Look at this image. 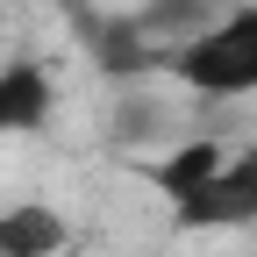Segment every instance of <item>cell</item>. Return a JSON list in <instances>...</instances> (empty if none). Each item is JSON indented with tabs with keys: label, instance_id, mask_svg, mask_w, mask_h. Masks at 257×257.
Listing matches in <instances>:
<instances>
[{
	"label": "cell",
	"instance_id": "1",
	"mask_svg": "<svg viewBox=\"0 0 257 257\" xmlns=\"http://www.w3.org/2000/svg\"><path fill=\"white\" fill-rule=\"evenodd\" d=\"M172 72L200 100H243V93H257V0L221 15V22H200L172 50Z\"/></svg>",
	"mask_w": 257,
	"mask_h": 257
},
{
	"label": "cell",
	"instance_id": "2",
	"mask_svg": "<svg viewBox=\"0 0 257 257\" xmlns=\"http://www.w3.org/2000/svg\"><path fill=\"white\" fill-rule=\"evenodd\" d=\"M179 229H250L257 221V150H221V165L186 193V200H172Z\"/></svg>",
	"mask_w": 257,
	"mask_h": 257
},
{
	"label": "cell",
	"instance_id": "3",
	"mask_svg": "<svg viewBox=\"0 0 257 257\" xmlns=\"http://www.w3.org/2000/svg\"><path fill=\"white\" fill-rule=\"evenodd\" d=\"M57 107V86L43 64H8L0 72V136H36Z\"/></svg>",
	"mask_w": 257,
	"mask_h": 257
},
{
	"label": "cell",
	"instance_id": "4",
	"mask_svg": "<svg viewBox=\"0 0 257 257\" xmlns=\"http://www.w3.org/2000/svg\"><path fill=\"white\" fill-rule=\"evenodd\" d=\"M64 236H72V221L43 200H15L0 207V257H57Z\"/></svg>",
	"mask_w": 257,
	"mask_h": 257
},
{
	"label": "cell",
	"instance_id": "5",
	"mask_svg": "<svg viewBox=\"0 0 257 257\" xmlns=\"http://www.w3.org/2000/svg\"><path fill=\"white\" fill-rule=\"evenodd\" d=\"M214 165H221V143H214V136H193V143H179L172 157H157V165H150V186L165 193V200H186Z\"/></svg>",
	"mask_w": 257,
	"mask_h": 257
}]
</instances>
